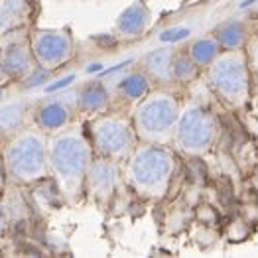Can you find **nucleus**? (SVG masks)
<instances>
[{
    "instance_id": "4468645a",
    "label": "nucleus",
    "mask_w": 258,
    "mask_h": 258,
    "mask_svg": "<svg viewBox=\"0 0 258 258\" xmlns=\"http://www.w3.org/2000/svg\"><path fill=\"white\" fill-rule=\"evenodd\" d=\"M217 51V45L215 42H211V40H199V42L194 45V57L197 63H205V61H209L213 55H215Z\"/></svg>"
},
{
    "instance_id": "9d476101",
    "label": "nucleus",
    "mask_w": 258,
    "mask_h": 258,
    "mask_svg": "<svg viewBox=\"0 0 258 258\" xmlns=\"http://www.w3.org/2000/svg\"><path fill=\"white\" fill-rule=\"evenodd\" d=\"M24 8V0H0V34L18 26Z\"/></svg>"
},
{
    "instance_id": "7ed1b4c3",
    "label": "nucleus",
    "mask_w": 258,
    "mask_h": 258,
    "mask_svg": "<svg viewBox=\"0 0 258 258\" xmlns=\"http://www.w3.org/2000/svg\"><path fill=\"white\" fill-rule=\"evenodd\" d=\"M172 160L164 150H144L132 164V179L146 189L162 187L170 175Z\"/></svg>"
},
{
    "instance_id": "f3484780",
    "label": "nucleus",
    "mask_w": 258,
    "mask_h": 258,
    "mask_svg": "<svg viewBox=\"0 0 258 258\" xmlns=\"http://www.w3.org/2000/svg\"><path fill=\"white\" fill-rule=\"evenodd\" d=\"M221 36H223V40L227 43H237L240 42V28H238V24H229L223 32H221Z\"/></svg>"
},
{
    "instance_id": "2eb2a0df",
    "label": "nucleus",
    "mask_w": 258,
    "mask_h": 258,
    "mask_svg": "<svg viewBox=\"0 0 258 258\" xmlns=\"http://www.w3.org/2000/svg\"><path fill=\"white\" fill-rule=\"evenodd\" d=\"M105 99H107V93L97 85L89 87L85 91V95H83V103H85V107L91 108V110L101 107V105L105 103Z\"/></svg>"
},
{
    "instance_id": "423d86ee",
    "label": "nucleus",
    "mask_w": 258,
    "mask_h": 258,
    "mask_svg": "<svg viewBox=\"0 0 258 258\" xmlns=\"http://www.w3.org/2000/svg\"><path fill=\"white\" fill-rule=\"evenodd\" d=\"M211 77L215 81V87L227 99H237L246 91V71L237 55H227L213 65Z\"/></svg>"
},
{
    "instance_id": "6e6552de",
    "label": "nucleus",
    "mask_w": 258,
    "mask_h": 258,
    "mask_svg": "<svg viewBox=\"0 0 258 258\" xmlns=\"http://www.w3.org/2000/svg\"><path fill=\"white\" fill-rule=\"evenodd\" d=\"M69 40L57 32H40L34 38V53L45 65H55L67 57Z\"/></svg>"
},
{
    "instance_id": "f8f14e48",
    "label": "nucleus",
    "mask_w": 258,
    "mask_h": 258,
    "mask_svg": "<svg viewBox=\"0 0 258 258\" xmlns=\"http://www.w3.org/2000/svg\"><path fill=\"white\" fill-rule=\"evenodd\" d=\"M22 116H24V105H12L0 110V130H14L22 122Z\"/></svg>"
},
{
    "instance_id": "ddd939ff",
    "label": "nucleus",
    "mask_w": 258,
    "mask_h": 258,
    "mask_svg": "<svg viewBox=\"0 0 258 258\" xmlns=\"http://www.w3.org/2000/svg\"><path fill=\"white\" fill-rule=\"evenodd\" d=\"M142 24H144V12L140 10V8H130L128 12L124 14V18L120 22V26H122V30H126L130 34H134V32H138L140 28H142Z\"/></svg>"
},
{
    "instance_id": "9b49d317",
    "label": "nucleus",
    "mask_w": 258,
    "mask_h": 258,
    "mask_svg": "<svg viewBox=\"0 0 258 258\" xmlns=\"http://www.w3.org/2000/svg\"><path fill=\"white\" fill-rule=\"evenodd\" d=\"M67 120V110L63 105L53 103V105H45L40 110V122L45 128H57Z\"/></svg>"
},
{
    "instance_id": "a211bd4d",
    "label": "nucleus",
    "mask_w": 258,
    "mask_h": 258,
    "mask_svg": "<svg viewBox=\"0 0 258 258\" xmlns=\"http://www.w3.org/2000/svg\"><path fill=\"white\" fill-rule=\"evenodd\" d=\"M0 231H2V213H0Z\"/></svg>"
},
{
    "instance_id": "1a4fd4ad",
    "label": "nucleus",
    "mask_w": 258,
    "mask_h": 258,
    "mask_svg": "<svg viewBox=\"0 0 258 258\" xmlns=\"http://www.w3.org/2000/svg\"><path fill=\"white\" fill-rule=\"evenodd\" d=\"M28 65H30V53L26 49V45H10L4 55H2V69L10 75H22L28 71Z\"/></svg>"
},
{
    "instance_id": "39448f33",
    "label": "nucleus",
    "mask_w": 258,
    "mask_h": 258,
    "mask_svg": "<svg viewBox=\"0 0 258 258\" xmlns=\"http://www.w3.org/2000/svg\"><path fill=\"white\" fill-rule=\"evenodd\" d=\"M213 138V122L207 112L189 108L179 122V144L187 150H201Z\"/></svg>"
},
{
    "instance_id": "f257e3e1",
    "label": "nucleus",
    "mask_w": 258,
    "mask_h": 258,
    "mask_svg": "<svg viewBox=\"0 0 258 258\" xmlns=\"http://www.w3.org/2000/svg\"><path fill=\"white\" fill-rule=\"evenodd\" d=\"M6 166L12 177L34 181L43 175V142L34 132L18 136L6 152Z\"/></svg>"
},
{
    "instance_id": "dca6fc26",
    "label": "nucleus",
    "mask_w": 258,
    "mask_h": 258,
    "mask_svg": "<svg viewBox=\"0 0 258 258\" xmlns=\"http://www.w3.org/2000/svg\"><path fill=\"white\" fill-rule=\"evenodd\" d=\"M168 67H170V53L168 51H158L150 57V69L156 75H166L168 73Z\"/></svg>"
},
{
    "instance_id": "0eeeda50",
    "label": "nucleus",
    "mask_w": 258,
    "mask_h": 258,
    "mask_svg": "<svg viewBox=\"0 0 258 258\" xmlns=\"http://www.w3.org/2000/svg\"><path fill=\"white\" fill-rule=\"evenodd\" d=\"M97 146L107 156H122L132 144L130 128L116 118H103L95 124Z\"/></svg>"
},
{
    "instance_id": "6ab92c4d",
    "label": "nucleus",
    "mask_w": 258,
    "mask_h": 258,
    "mask_svg": "<svg viewBox=\"0 0 258 258\" xmlns=\"http://www.w3.org/2000/svg\"><path fill=\"white\" fill-rule=\"evenodd\" d=\"M0 179H2V168H0Z\"/></svg>"
},
{
    "instance_id": "20e7f679",
    "label": "nucleus",
    "mask_w": 258,
    "mask_h": 258,
    "mask_svg": "<svg viewBox=\"0 0 258 258\" xmlns=\"http://www.w3.org/2000/svg\"><path fill=\"white\" fill-rule=\"evenodd\" d=\"M140 128L148 136H164L175 120V103L170 97H154L138 112Z\"/></svg>"
},
{
    "instance_id": "f03ea898",
    "label": "nucleus",
    "mask_w": 258,
    "mask_h": 258,
    "mask_svg": "<svg viewBox=\"0 0 258 258\" xmlns=\"http://www.w3.org/2000/svg\"><path fill=\"white\" fill-rule=\"evenodd\" d=\"M51 164H53L55 173H59V177L67 183L81 179V175L87 170V164H89L85 142L77 136H71V134L61 136L53 144Z\"/></svg>"
}]
</instances>
